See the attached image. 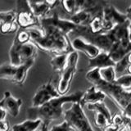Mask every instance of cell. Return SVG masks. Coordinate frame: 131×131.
Masks as SVG:
<instances>
[{
    "mask_svg": "<svg viewBox=\"0 0 131 131\" xmlns=\"http://www.w3.org/2000/svg\"><path fill=\"white\" fill-rule=\"evenodd\" d=\"M30 41L37 48L56 55L74 52L69 36L52 27L29 29Z\"/></svg>",
    "mask_w": 131,
    "mask_h": 131,
    "instance_id": "obj_1",
    "label": "cell"
},
{
    "mask_svg": "<svg viewBox=\"0 0 131 131\" xmlns=\"http://www.w3.org/2000/svg\"><path fill=\"white\" fill-rule=\"evenodd\" d=\"M84 93L83 91H76L54 98L39 107H29L27 109V116L30 120L39 119L43 121V125L48 126L51 121L61 118L64 114V104L80 103Z\"/></svg>",
    "mask_w": 131,
    "mask_h": 131,
    "instance_id": "obj_2",
    "label": "cell"
},
{
    "mask_svg": "<svg viewBox=\"0 0 131 131\" xmlns=\"http://www.w3.org/2000/svg\"><path fill=\"white\" fill-rule=\"evenodd\" d=\"M85 77L93 86L102 90L106 97H109L122 112L131 103V90L122 88L116 83L109 84L103 81L100 77L99 69H91Z\"/></svg>",
    "mask_w": 131,
    "mask_h": 131,
    "instance_id": "obj_3",
    "label": "cell"
},
{
    "mask_svg": "<svg viewBox=\"0 0 131 131\" xmlns=\"http://www.w3.org/2000/svg\"><path fill=\"white\" fill-rule=\"evenodd\" d=\"M38 48L31 41L25 44L17 43L13 41L9 50V63L19 67L30 60H35Z\"/></svg>",
    "mask_w": 131,
    "mask_h": 131,
    "instance_id": "obj_4",
    "label": "cell"
},
{
    "mask_svg": "<svg viewBox=\"0 0 131 131\" xmlns=\"http://www.w3.org/2000/svg\"><path fill=\"white\" fill-rule=\"evenodd\" d=\"M35 60H30L25 64L15 67L10 63L0 66V79L10 80L15 84L23 85L26 81L28 71L33 67Z\"/></svg>",
    "mask_w": 131,
    "mask_h": 131,
    "instance_id": "obj_5",
    "label": "cell"
},
{
    "mask_svg": "<svg viewBox=\"0 0 131 131\" xmlns=\"http://www.w3.org/2000/svg\"><path fill=\"white\" fill-rule=\"evenodd\" d=\"M64 120L67 121L75 131H93L92 125L80 103H73L64 112Z\"/></svg>",
    "mask_w": 131,
    "mask_h": 131,
    "instance_id": "obj_6",
    "label": "cell"
},
{
    "mask_svg": "<svg viewBox=\"0 0 131 131\" xmlns=\"http://www.w3.org/2000/svg\"><path fill=\"white\" fill-rule=\"evenodd\" d=\"M71 35H75V38L80 37L87 42L95 45L102 52L107 53L114 43L107 33L94 34V33L90 31L89 26H78Z\"/></svg>",
    "mask_w": 131,
    "mask_h": 131,
    "instance_id": "obj_7",
    "label": "cell"
},
{
    "mask_svg": "<svg viewBox=\"0 0 131 131\" xmlns=\"http://www.w3.org/2000/svg\"><path fill=\"white\" fill-rule=\"evenodd\" d=\"M79 61V54L74 51L69 53L67 57V62L63 71L61 73V77L57 84V89L61 96L67 94L71 88V82L77 71V64Z\"/></svg>",
    "mask_w": 131,
    "mask_h": 131,
    "instance_id": "obj_8",
    "label": "cell"
},
{
    "mask_svg": "<svg viewBox=\"0 0 131 131\" xmlns=\"http://www.w3.org/2000/svg\"><path fill=\"white\" fill-rule=\"evenodd\" d=\"M16 22L21 30H29L31 27L39 26V19L34 15L29 1H16Z\"/></svg>",
    "mask_w": 131,
    "mask_h": 131,
    "instance_id": "obj_9",
    "label": "cell"
},
{
    "mask_svg": "<svg viewBox=\"0 0 131 131\" xmlns=\"http://www.w3.org/2000/svg\"><path fill=\"white\" fill-rule=\"evenodd\" d=\"M40 29L45 27H52L62 32L63 34L70 36L78 27L70 19H62L57 13H53L52 16H45L39 19Z\"/></svg>",
    "mask_w": 131,
    "mask_h": 131,
    "instance_id": "obj_10",
    "label": "cell"
},
{
    "mask_svg": "<svg viewBox=\"0 0 131 131\" xmlns=\"http://www.w3.org/2000/svg\"><path fill=\"white\" fill-rule=\"evenodd\" d=\"M60 96L61 95L57 89L54 87L51 80H48L37 89L35 95L32 97V106L33 107H39L49 101Z\"/></svg>",
    "mask_w": 131,
    "mask_h": 131,
    "instance_id": "obj_11",
    "label": "cell"
},
{
    "mask_svg": "<svg viewBox=\"0 0 131 131\" xmlns=\"http://www.w3.org/2000/svg\"><path fill=\"white\" fill-rule=\"evenodd\" d=\"M102 16L112 29L116 25L122 24L128 20L126 14L119 12L114 6L109 5L107 3H106V5L102 8Z\"/></svg>",
    "mask_w": 131,
    "mask_h": 131,
    "instance_id": "obj_12",
    "label": "cell"
},
{
    "mask_svg": "<svg viewBox=\"0 0 131 131\" xmlns=\"http://www.w3.org/2000/svg\"><path fill=\"white\" fill-rule=\"evenodd\" d=\"M21 105L22 100L20 98L14 97L10 91L4 92L3 97L0 100V107L5 110L7 113L10 114L13 117L18 116Z\"/></svg>",
    "mask_w": 131,
    "mask_h": 131,
    "instance_id": "obj_13",
    "label": "cell"
},
{
    "mask_svg": "<svg viewBox=\"0 0 131 131\" xmlns=\"http://www.w3.org/2000/svg\"><path fill=\"white\" fill-rule=\"evenodd\" d=\"M71 46L74 51L84 53L89 57V59L94 58L102 52L95 45L87 42L80 37H76L71 40Z\"/></svg>",
    "mask_w": 131,
    "mask_h": 131,
    "instance_id": "obj_14",
    "label": "cell"
},
{
    "mask_svg": "<svg viewBox=\"0 0 131 131\" xmlns=\"http://www.w3.org/2000/svg\"><path fill=\"white\" fill-rule=\"evenodd\" d=\"M131 52V41L125 40L121 42L114 43L112 48L108 52V55L110 56L115 63L119 62L124 57L128 55Z\"/></svg>",
    "mask_w": 131,
    "mask_h": 131,
    "instance_id": "obj_15",
    "label": "cell"
},
{
    "mask_svg": "<svg viewBox=\"0 0 131 131\" xmlns=\"http://www.w3.org/2000/svg\"><path fill=\"white\" fill-rule=\"evenodd\" d=\"M59 3L60 2L58 1H29L32 12L38 19L45 17L48 12Z\"/></svg>",
    "mask_w": 131,
    "mask_h": 131,
    "instance_id": "obj_16",
    "label": "cell"
},
{
    "mask_svg": "<svg viewBox=\"0 0 131 131\" xmlns=\"http://www.w3.org/2000/svg\"><path fill=\"white\" fill-rule=\"evenodd\" d=\"M129 20L116 25L112 30L107 32L111 39L113 43L121 42V41L130 40L129 39Z\"/></svg>",
    "mask_w": 131,
    "mask_h": 131,
    "instance_id": "obj_17",
    "label": "cell"
},
{
    "mask_svg": "<svg viewBox=\"0 0 131 131\" xmlns=\"http://www.w3.org/2000/svg\"><path fill=\"white\" fill-rule=\"evenodd\" d=\"M106 97V94L102 90L98 89L95 86H92L84 93L80 104L83 107L84 105L94 104L97 102H103Z\"/></svg>",
    "mask_w": 131,
    "mask_h": 131,
    "instance_id": "obj_18",
    "label": "cell"
},
{
    "mask_svg": "<svg viewBox=\"0 0 131 131\" xmlns=\"http://www.w3.org/2000/svg\"><path fill=\"white\" fill-rule=\"evenodd\" d=\"M116 63L111 59L107 52H101L93 59H89V67L91 69H102L108 67H115Z\"/></svg>",
    "mask_w": 131,
    "mask_h": 131,
    "instance_id": "obj_19",
    "label": "cell"
},
{
    "mask_svg": "<svg viewBox=\"0 0 131 131\" xmlns=\"http://www.w3.org/2000/svg\"><path fill=\"white\" fill-rule=\"evenodd\" d=\"M95 16L97 15L93 12L84 9L71 16V18H70V20H71L77 26H89L91 20Z\"/></svg>",
    "mask_w": 131,
    "mask_h": 131,
    "instance_id": "obj_20",
    "label": "cell"
},
{
    "mask_svg": "<svg viewBox=\"0 0 131 131\" xmlns=\"http://www.w3.org/2000/svg\"><path fill=\"white\" fill-rule=\"evenodd\" d=\"M89 28L90 31L94 34H103V33H107L112 30V28L106 23L102 18V14L93 16L89 25Z\"/></svg>",
    "mask_w": 131,
    "mask_h": 131,
    "instance_id": "obj_21",
    "label": "cell"
},
{
    "mask_svg": "<svg viewBox=\"0 0 131 131\" xmlns=\"http://www.w3.org/2000/svg\"><path fill=\"white\" fill-rule=\"evenodd\" d=\"M43 121L37 120H27L22 121L21 123L16 124L12 127V131H38L42 126Z\"/></svg>",
    "mask_w": 131,
    "mask_h": 131,
    "instance_id": "obj_22",
    "label": "cell"
},
{
    "mask_svg": "<svg viewBox=\"0 0 131 131\" xmlns=\"http://www.w3.org/2000/svg\"><path fill=\"white\" fill-rule=\"evenodd\" d=\"M84 3L85 1H84V0H80V1H77V0H65V1H61V4L66 12H67L69 15L73 16L76 12L84 9Z\"/></svg>",
    "mask_w": 131,
    "mask_h": 131,
    "instance_id": "obj_23",
    "label": "cell"
},
{
    "mask_svg": "<svg viewBox=\"0 0 131 131\" xmlns=\"http://www.w3.org/2000/svg\"><path fill=\"white\" fill-rule=\"evenodd\" d=\"M69 53H65V54H59L56 55L52 58L50 63L52 66V68L55 71L61 73L65 69L67 62V57Z\"/></svg>",
    "mask_w": 131,
    "mask_h": 131,
    "instance_id": "obj_24",
    "label": "cell"
},
{
    "mask_svg": "<svg viewBox=\"0 0 131 131\" xmlns=\"http://www.w3.org/2000/svg\"><path fill=\"white\" fill-rule=\"evenodd\" d=\"M87 109L89 111H91V112H98V113H101L102 115H104V116L106 117V119L109 121V122L112 124V113H111L108 107L105 105V103L103 102H97V103H94V104L87 105Z\"/></svg>",
    "mask_w": 131,
    "mask_h": 131,
    "instance_id": "obj_25",
    "label": "cell"
},
{
    "mask_svg": "<svg viewBox=\"0 0 131 131\" xmlns=\"http://www.w3.org/2000/svg\"><path fill=\"white\" fill-rule=\"evenodd\" d=\"M99 75L102 80L109 84L116 83L117 80L116 71V69H115V67H108L99 69Z\"/></svg>",
    "mask_w": 131,
    "mask_h": 131,
    "instance_id": "obj_26",
    "label": "cell"
},
{
    "mask_svg": "<svg viewBox=\"0 0 131 131\" xmlns=\"http://www.w3.org/2000/svg\"><path fill=\"white\" fill-rule=\"evenodd\" d=\"M19 26L17 23L16 22V20L14 21H8L6 23H3L0 26V32L3 35L6 34H12V33H17V31L20 30L18 29Z\"/></svg>",
    "mask_w": 131,
    "mask_h": 131,
    "instance_id": "obj_27",
    "label": "cell"
},
{
    "mask_svg": "<svg viewBox=\"0 0 131 131\" xmlns=\"http://www.w3.org/2000/svg\"><path fill=\"white\" fill-rule=\"evenodd\" d=\"M15 42L20 44H25L30 42V34L28 30H20L16 34L14 40Z\"/></svg>",
    "mask_w": 131,
    "mask_h": 131,
    "instance_id": "obj_28",
    "label": "cell"
},
{
    "mask_svg": "<svg viewBox=\"0 0 131 131\" xmlns=\"http://www.w3.org/2000/svg\"><path fill=\"white\" fill-rule=\"evenodd\" d=\"M16 10H8L0 12V25L8 21H14L16 20Z\"/></svg>",
    "mask_w": 131,
    "mask_h": 131,
    "instance_id": "obj_29",
    "label": "cell"
},
{
    "mask_svg": "<svg viewBox=\"0 0 131 131\" xmlns=\"http://www.w3.org/2000/svg\"><path fill=\"white\" fill-rule=\"evenodd\" d=\"M94 123L97 128L100 129H104L105 127L111 124L104 115L98 112H94Z\"/></svg>",
    "mask_w": 131,
    "mask_h": 131,
    "instance_id": "obj_30",
    "label": "cell"
},
{
    "mask_svg": "<svg viewBox=\"0 0 131 131\" xmlns=\"http://www.w3.org/2000/svg\"><path fill=\"white\" fill-rule=\"evenodd\" d=\"M116 84L121 86L125 89L131 90V75H123L117 78Z\"/></svg>",
    "mask_w": 131,
    "mask_h": 131,
    "instance_id": "obj_31",
    "label": "cell"
},
{
    "mask_svg": "<svg viewBox=\"0 0 131 131\" xmlns=\"http://www.w3.org/2000/svg\"><path fill=\"white\" fill-rule=\"evenodd\" d=\"M72 127L70 125L69 123L67 121H63L59 125H53L49 131H72Z\"/></svg>",
    "mask_w": 131,
    "mask_h": 131,
    "instance_id": "obj_32",
    "label": "cell"
},
{
    "mask_svg": "<svg viewBox=\"0 0 131 131\" xmlns=\"http://www.w3.org/2000/svg\"><path fill=\"white\" fill-rule=\"evenodd\" d=\"M122 129H124L121 128L120 126H117L113 124H110L106 127H105L103 129V131H122Z\"/></svg>",
    "mask_w": 131,
    "mask_h": 131,
    "instance_id": "obj_33",
    "label": "cell"
},
{
    "mask_svg": "<svg viewBox=\"0 0 131 131\" xmlns=\"http://www.w3.org/2000/svg\"><path fill=\"white\" fill-rule=\"evenodd\" d=\"M10 125L7 120L0 122V131H9Z\"/></svg>",
    "mask_w": 131,
    "mask_h": 131,
    "instance_id": "obj_34",
    "label": "cell"
},
{
    "mask_svg": "<svg viewBox=\"0 0 131 131\" xmlns=\"http://www.w3.org/2000/svg\"><path fill=\"white\" fill-rule=\"evenodd\" d=\"M122 113L124 114L127 118L129 119V120L131 121V103L127 106L124 111H123Z\"/></svg>",
    "mask_w": 131,
    "mask_h": 131,
    "instance_id": "obj_35",
    "label": "cell"
},
{
    "mask_svg": "<svg viewBox=\"0 0 131 131\" xmlns=\"http://www.w3.org/2000/svg\"><path fill=\"white\" fill-rule=\"evenodd\" d=\"M7 112L3 110L2 107H0V122L7 120Z\"/></svg>",
    "mask_w": 131,
    "mask_h": 131,
    "instance_id": "obj_36",
    "label": "cell"
},
{
    "mask_svg": "<svg viewBox=\"0 0 131 131\" xmlns=\"http://www.w3.org/2000/svg\"><path fill=\"white\" fill-rule=\"evenodd\" d=\"M126 16H127L128 20H129V22H131V5L129 6V7L126 11Z\"/></svg>",
    "mask_w": 131,
    "mask_h": 131,
    "instance_id": "obj_37",
    "label": "cell"
},
{
    "mask_svg": "<svg viewBox=\"0 0 131 131\" xmlns=\"http://www.w3.org/2000/svg\"><path fill=\"white\" fill-rule=\"evenodd\" d=\"M48 125L42 124V126H41V128H40L38 131H49V129H48Z\"/></svg>",
    "mask_w": 131,
    "mask_h": 131,
    "instance_id": "obj_38",
    "label": "cell"
},
{
    "mask_svg": "<svg viewBox=\"0 0 131 131\" xmlns=\"http://www.w3.org/2000/svg\"><path fill=\"white\" fill-rule=\"evenodd\" d=\"M126 72H127V74H128V75H131V65H129V67H128V68H127Z\"/></svg>",
    "mask_w": 131,
    "mask_h": 131,
    "instance_id": "obj_39",
    "label": "cell"
},
{
    "mask_svg": "<svg viewBox=\"0 0 131 131\" xmlns=\"http://www.w3.org/2000/svg\"><path fill=\"white\" fill-rule=\"evenodd\" d=\"M129 39L131 41V22L129 24Z\"/></svg>",
    "mask_w": 131,
    "mask_h": 131,
    "instance_id": "obj_40",
    "label": "cell"
},
{
    "mask_svg": "<svg viewBox=\"0 0 131 131\" xmlns=\"http://www.w3.org/2000/svg\"><path fill=\"white\" fill-rule=\"evenodd\" d=\"M125 131H130V130H129V129H125Z\"/></svg>",
    "mask_w": 131,
    "mask_h": 131,
    "instance_id": "obj_41",
    "label": "cell"
}]
</instances>
